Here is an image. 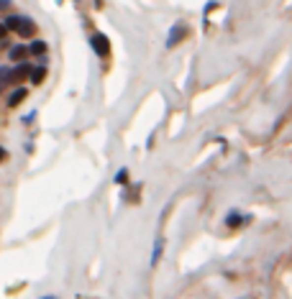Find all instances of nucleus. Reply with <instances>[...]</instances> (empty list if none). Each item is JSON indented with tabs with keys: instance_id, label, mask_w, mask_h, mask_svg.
Instances as JSON below:
<instances>
[{
	"instance_id": "nucleus-6",
	"label": "nucleus",
	"mask_w": 292,
	"mask_h": 299,
	"mask_svg": "<svg viewBox=\"0 0 292 299\" xmlns=\"http://www.w3.org/2000/svg\"><path fill=\"white\" fill-rule=\"evenodd\" d=\"M93 46H95V51L97 54H108V44H105V36H93Z\"/></svg>"
},
{
	"instance_id": "nucleus-8",
	"label": "nucleus",
	"mask_w": 292,
	"mask_h": 299,
	"mask_svg": "<svg viewBox=\"0 0 292 299\" xmlns=\"http://www.w3.org/2000/svg\"><path fill=\"white\" fill-rule=\"evenodd\" d=\"M29 51L39 57V54H44V51H46V44H44V41H31V44H29Z\"/></svg>"
},
{
	"instance_id": "nucleus-9",
	"label": "nucleus",
	"mask_w": 292,
	"mask_h": 299,
	"mask_svg": "<svg viewBox=\"0 0 292 299\" xmlns=\"http://www.w3.org/2000/svg\"><path fill=\"white\" fill-rule=\"evenodd\" d=\"M5 33H8V29H5V23H3V21H0V38H3Z\"/></svg>"
},
{
	"instance_id": "nucleus-7",
	"label": "nucleus",
	"mask_w": 292,
	"mask_h": 299,
	"mask_svg": "<svg viewBox=\"0 0 292 299\" xmlns=\"http://www.w3.org/2000/svg\"><path fill=\"white\" fill-rule=\"evenodd\" d=\"M8 77H10V67H0V95H3V90L10 85Z\"/></svg>"
},
{
	"instance_id": "nucleus-4",
	"label": "nucleus",
	"mask_w": 292,
	"mask_h": 299,
	"mask_svg": "<svg viewBox=\"0 0 292 299\" xmlns=\"http://www.w3.org/2000/svg\"><path fill=\"white\" fill-rule=\"evenodd\" d=\"M26 51H29V46H23V44H16V46H10L8 57H10V61H21L23 57H26Z\"/></svg>"
},
{
	"instance_id": "nucleus-1",
	"label": "nucleus",
	"mask_w": 292,
	"mask_h": 299,
	"mask_svg": "<svg viewBox=\"0 0 292 299\" xmlns=\"http://www.w3.org/2000/svg\"><path fill=\"white\" fill-rule=\"evenodd\" d=\"M3 23H5L8 31H16L21 38H31L36 33V23L29 16H8Z\"/></svg>"
},
{
	"instance_id": "nucleus-10",
	"label": "nucleus",
	"mask_w": 292,
	"mask_h": 299,
	"mask_svg": "<svg viewBox=\"0 0 292 299\" xmlns=\"http://www.w3.org/2000/svg\"><path fill=\"white\" fill-rule=\"evenodd\" d=\"M8 5H10V0H0V10H5Z\"/></svg>"
},
{
	"instance_id": "nucleus-2",
	"label": "nucleus",
	"mask_w": 292,
	"mask_h": 299,
	"mask_svg": "<svg viewBox=\"0 0 292 299\" xmlns=\"http://www.w3.org/2000/svg\"><path fill=\"white\" fill-rule=\"evenodd\" d=\"M29 74H31V64H26V61H21L18 67H13L10 69V85H18V82H23V80H29Z\"/></svg>"
},
{
	"instance_id": "nucleus-5",
	"label": "nucleus",
	"mask_w": 292,
	"mask_h": 299,
	"mask_svg": "<svg viewBox=\"0 0 292 299\" xmlns=\"http://www.w3.org/2000/svg\"><path fill=\"white\" fill-rule=\"evenodd\" d=\"M23 97H26V87H18L16 92L8 97V108H16V105H18V102H21Z\"/></svg>"
},
{
	"instance_id": "nucleus-3",
	"label": "nucleus",
	"mask_w": 292,
	"mask_h": 299,
	"mask_svg": "<svg viewBox=\"0 0 292 299\" xmlns=\"http://www.w3.org/2000/svg\"><path fill=\"white\" fill-rule=\"evenodd\" d=\"M46 77V67H31V74H29V82L31 85H41Z\"/></svg>"
},
{
	"instance_id": "nucleus-11",
	"label": "nucleus",
	"mask_w": 292,
	"mask_h": 299,
	"mask_svg": "<svg viewBox=\"0 0 292 299\" xmlns=\"http://www.w3.org/2000/svg\"><path fill=\"white\" fill-rule=\"evenodd\" d=\"M3 159H5V151H3V149H0V161H3Z\"/></svg>"
}]
</instances>
